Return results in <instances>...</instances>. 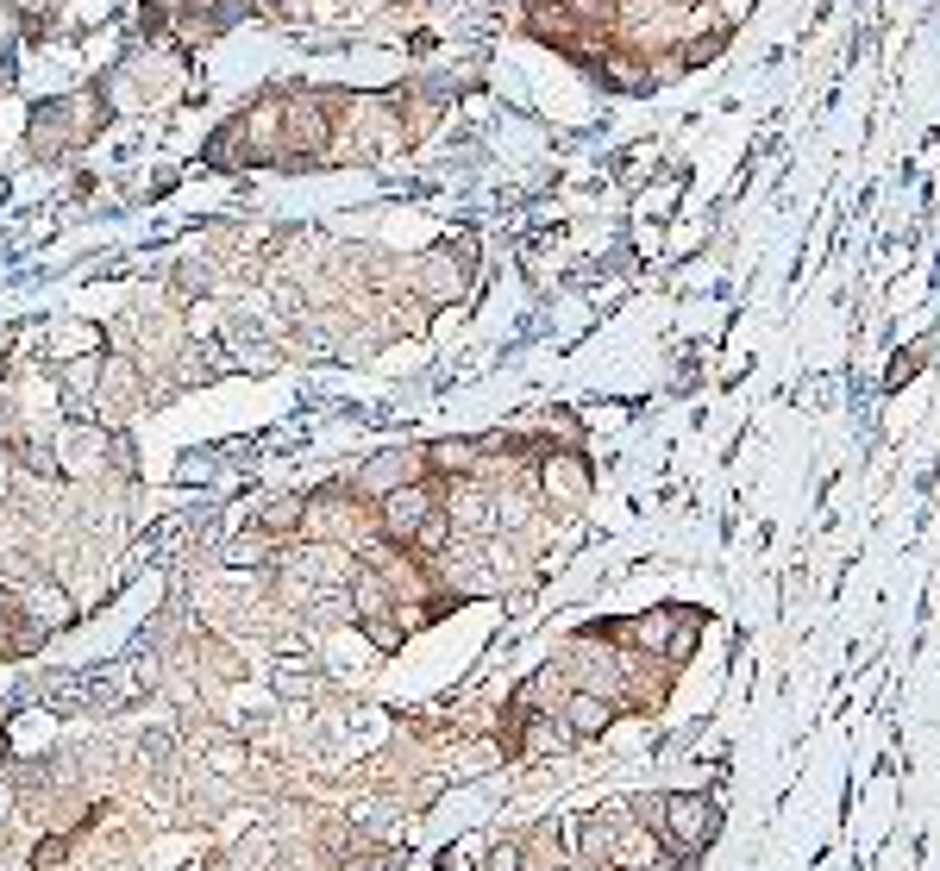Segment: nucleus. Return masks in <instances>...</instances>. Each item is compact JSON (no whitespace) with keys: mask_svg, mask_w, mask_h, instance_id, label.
<instances>
[{"mask_svg":"<svg viewBox=\"0 0 940 871\" xmlns=\"http://www.w3.org/2000/svg\"><path fill=\"white\" fill-rule=\"evenodd\" d=\"M427 514H433V489H402V496L389 502V533L414 539L420 527H427Z\"/></svg>","mask_w":940,"mask_h":871,"instance_id":"obj_2","label":"nucleus"},{"mask_svg":"<svg viewBox=\"0 0 940 871\" xmlns=\"http://www.w3.org/2000/svg\"><path fill=\"white\" fill-rule=\"evenodd\" d=\"M63 853H69L63 840H44V846H38V871H51V865H63Z\"/></svg>","mask_w":940,"mask_h":871,"instance_id":"obj_5","label":"nucleus"},{"mask_svg":"<svg viewBox=\"0 0 940 871\" xmlns=\"http://www.w3.org/2000/svg\"><path fill=\"white\" fill-rule=\"evenodd\" d=\"M665 828H671V840H677V846H702V840H709V828H715V815L702 809V796H671Z\"/></svg>","mask_w":940,"mask_h":871,"instance_id":"obj_1","label":"nucleus"},{"mask_svg":"<svg viewBox=\"0 0 940 871\" xmlns=\"http://www.w3.org/2000/svg\"><path fill=\"white\" fill-rule=\"evenodd\" d=\"M301 521V502H276L270 514H264V527H295Z\"/></svg>","mask_w":940,"mask_h":871,"instance_id":"obj_4","label":"nucleus"},{"mask_svg":"<svg viewBox=\"0 0 940 871\" xmlns=\"http://www.w3.org/2000/svg\"><path fill=\"white\" fill-rule=\"evenodd\" d=\"M608 715H615V709H608L602 696H571V727H577V734H602Z\"/></svg>","mask_w":940,"mask_h":871,"instance_id":"obj_3","label":"nucleus"}]
</instances>
